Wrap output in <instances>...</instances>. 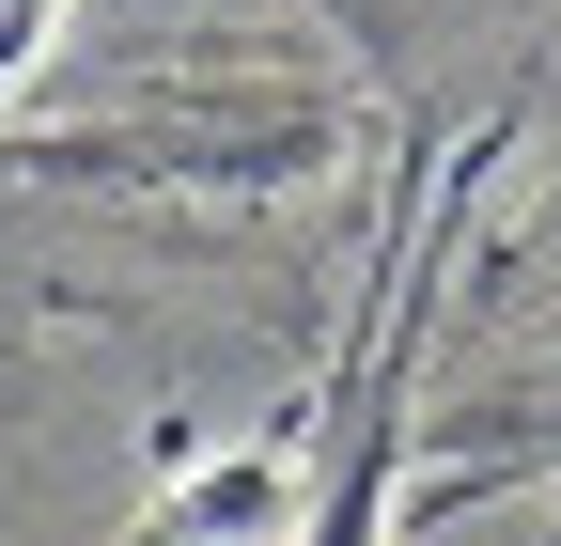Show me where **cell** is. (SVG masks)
Instances as JSON below:
<instances>
[{"instance_id": "6da1fadb", "label": "cell", "mask_w": 561, "mask_h": 546, "mask_svg": "<svg viewBox=\"0 0 561 546\" xmlns=\"http://www.w3.org/2000/svg\"><path fill=\"white\" fill-rule=\"evenodd\" d=\"M500 172V141H468L437 203H405L375 235V312H359V360H343V422H328V485L297 515V546H390V485L421 453V312H437V235L468 219V187Z\"/></svg>"}, {"instance_id": "7a4b0ae2", "label": "cell", "mask_w": 561, "mask_h": 546, "mask_svg": "<svg viewBox=\"0 0 561 546\" xmlns=\"http://www.w3.org/2000/svg\"><path fill=\"white\" fill-rule=\"evenodd\" d=\"M515 328H530V344L500 360L515 390L500 406H421V468H437V485H421V500H483V485H530V468H561V219L515 250Z\"/></svg>"}]
</instances>
